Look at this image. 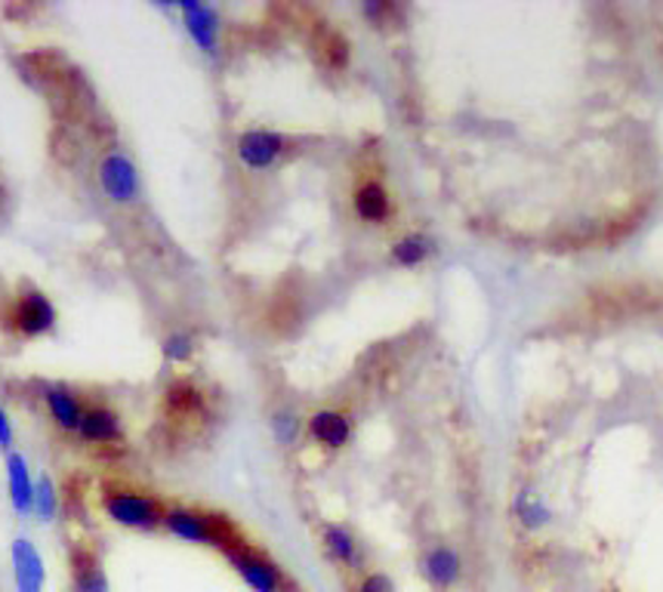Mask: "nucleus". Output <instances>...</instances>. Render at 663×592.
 <instances>
[{"label": "nucleus", "instance_id": "f257e3e1", "mask_svg": "<svg viewBox=\"0 0 663 592\" xmlns=\"http://www.w3.org/2000/svg\"><path fill=\"white\" fill-rule=\"evenodd\" d=\"M164 531H167L170 537H176V541L220 549L223 556H226L232 546L241 543L235 524L228 522L226 516L201 512V509H192V506H167V512H164Z\"/></svg>", "mask_w": 663, "mask_h": 592}, {"label": "nucleus", "instance_id": "f03ea898", "mask_svg": "<svg viewBox=\"0 0 663 592\" xmlns=\"http://www.w3.org/2000/svg\"><path fill=\"white\" fill-rule=\"evenodd\" d=\"M99 506L103 512L121 528L130 531H157L164 528V512L167 506L161 504L157 497L145 494V490H130V488H103L99 494Z\"/></svg>", "mask_w": 663, "mask_h": 592}, {"label": "nucleus", "instance_id": "7ed1b4c3", "mask_svg": "<svg viewBox=\"0 0 663 592\" xmlns=\"http://www.w3.org/2000/svg\"><path fill=\"white\" fill-rule=\"evenodd\" d=\"M291 152H294V140L279 130H265V127L245 130L235 140V157L250 174H265V170L279 167Z\"/></svg>", "mask_w": 663, "mask_h": 592}, {"label": "nucleus", "instance_id": "20e7f679", "mask_svg": "<svg viewBox=\"0 0 663 592\" xmlns=\"http://www.w3.org/2000/svg\"><path fill=\"white\" fill-rule=\"evenodd\" d=\"M226 561L250 592H287V575L257 546L241 541L228 549Z\"/></svg>", "mask_w": 663, "mask_h": 592}, {"label": "nucleus", "instance_id": "39448f33", "mask_svg": "<svg viewBox=\"0 0 663 592\" xmlns=\"http://www.w3.org/2000/svg\"><path fill=\"white\" fill-rule=\"evenodd\" d=\"M99 189L103 194L111 201V204H121V208H130L137 204L142 194V176L137 161L123 152H108V155L99 161Z\"/></svg>", "mask_w": 663, "mask_h": 592}, {"label": "nucleus", "instance_id": "423d86ee", "mask_svg": "<svg viewBox=\"0 0 663 592\" xmlns=\"http://www.w3.org/2000/svg\"><path fill=\"white\" fill-rule=\"evenodd\" d=\"M176 10L182 13L186 35L192 37L194 47L210 59H220V52H223V37H220L223 19H220V10L210 7V3H198V0H179Z\"/></svg>", "mask_w": 663, "mask_h": 592}, {"label": "nucleus", "instance_id": "0eeeda50", "mask_svg": "<svg viewBox=\"0 0 663 592\" xmlns=\"http://www.w3.org/2000/svg\"><path fill=\"white\" fill-rule=\"evenodd\" d=\"M10 561H13V580L19 592H44L47 590V565L37 546L28 537H16L10 546Z\"/></svg>", "mask_w": 663, "mask_h": 592}, {"label": "nucleus", "instance_id": "6e6552de", "mask_svg": "<svg viewBox=\"0 0 663 592\" xmlns=\"http://www.w3.org/2000/svg\"><path fill=\"white\" fill-rule=\"evenodd\" d=\"M13 324L19 333L25 336H40V333H50L56 328V306H52L47 296L28 287L25 294L16 299V309H13Z\"/></svg>", "mask_w": 663, "mask_h": 592}, {"label": "nucleus", "instance_id": "1a4fd4ad", "mask_svg": "<svg viewBox=\"0 0 663 592\" xmlns=\"http://www.w3.org/2000/svg\"><path fill=\"white\" fill-rule=\"evenodd\" d=\"M44 404L50 411L52 423L62 429V433H78L81 429V419H84V401L81 395L66 383H50L44 386Z\"/></svg>", "mask_w": 663, "mask_h": 592}, {"label": "nucleus", "instance_id": "9d476101", "mask_svg": "<svg viewBox=\"0 0 663 592\" xmlns=\"http://www.w3.org/2000/svg\"><path fill=\"white\" fill-rule=\"evenodd\" d=\"M78 436L90 445H118L123 441V419L115 407L108 404H90L81 419Z\"/></svg>", "mask_w": 663, "mask_h": 592}, {"label": "nucleus", "instance_id": "9b49d317", "mask_svg": "<svg viewBox=\"0 0 663 592\" xmlns=\"http://www.w3.org/2000/svg\"><path fill=\"white\" fill-rule=\"evenodd\" d=\"M306 433H309L315 445L340 451L343 445H350L352 419L346 414H340V411L324 407V411H315L312 417L306 419Z\"/></svg>", "mask_w": 663, "mask_h": 592}, {"label": "nucleus", "instance_id": "f8f14e48", "mask_svg": "<svg viewBox=\"0 0 663 592\" xmlns=\"http://www.w3.org/2000/svg\"><path fill=\"white\" fill-rule=\"evenodd\" d=\"M419 568L436 590H451L463 577V558L454 546H433L419 561Z\"/></svg>", "mask_w": 663, "mask_h": 592}, {"label": "nucleus", "instance_id": "ddd939ff", "mask_svg": "<svg viewBox=\"0 0 663 592\" xmlns=\"http://www.w3.org/2000/svg\"><path fill=\"white\" fill-rule=\"evenodd\" d=\"M7 485H10V504L19 516L35 512V478L28 470V460L22 453H7Z\"/></svg>", "mask_w": 663, "mask_h": 592}, {"label": "nucleus", "instance_id": "4468645a", "mask_svg": "<svg viewBox=\"0 0 663 592\" xmlns=\"http://www.w3.org/2000/svg\"><path fill=\"white\" fill-rule=\"evenodd\" d=\"M71 592H111L103 561L90 549H78L71 561Z\"/></svg>", "mask_w": 663, "mask_h": 592}, {"label": "nucleus", "instance_id": "2eb2a0df", "mask_svg": "<svg viewBox=\"0 0 663 592\" xmlns=\"http://www.w3.org/2000/svg\"><path fill=\"white\" fill-rule=\"evenodd\" d=\"M352 208H355L362 223H374V226H380V223H386V220L392 216L389 192H386L377 179H367V182L358 186V192L352 198Z\"/></svg>", "mask_w": 663, "mask_h": 592}, {"label": "nucleus", "instance_id": "dca6fc26", "mask_svg": "<svg viewBox=\"0 0 663 592\" xmlns=\"http://www.w3.org/2000/svg\"><path fill=\"white\" fill-rule=\"evenodd\" d=\"M321 543H324V553H328L331 561L343 565V568H350V571H358V568H362L358 541L352 537L350 528H343V524H324Z\"/></svg>", "mask_w": 663, "mask_h": 592}, {"label": "nucleus", "instance_id": "f3484780", "mask_svg": "<svg viewBox=\"0 0 663 592\" xmlns=\"http://www.w3.org/2000/svg\"><path fill=\"white\" fill-rule=\"evenodd\" d=\"M433 253H436V241H433L429 235H419V232L404 235V238H399V241L392 245V262H395V265H404V269L423 265Z\"/></svg>", "mask_w": 663, "mask_h": 592}, {"label": "nucleus", "instance_id": "a211bd4d", "mask_svg": "<svg viewBox=\"0 0 663 592\" xmlns=\"http://www.w3.org/2000/svg\"><path fill=\"white\" fill-rule=\"evenodd\" d=\"M269 429H272V438L279 441L281 448H294L299 436H303V419L291 407H275L272 417H269Z\"/></svg>", "mask_w": 663, "mask_h": 592}, {"label": "nucleus", "instance_id": "6ab92c4d", "mask_svg": "<svg viewBox=\"0 0 663 592\" xmlns=\"http://www.w3.org/2000/svg\"><path fill=\"white\" fill-rule=\"evenodd\" d=\"M516 516H519V522H522V528H528V531H537V528H543L546 524V519H549V509L531 494V490H522L519 497H516Z\"/></svg>", "mask_w": 663, "mask_h": 592}, {"label": "nucleus", "instance_id": "aec40b11", "mask_svg": "<svg viewBox=\"0 0 663 592\" xmlns=\"http://www.w3.org/2000/svg\"><path fill=\"white\" fill-rule=\"evenodd\" d=\"M35 512L40 522H52L59 516V490L50 475H40L35 482Z\"/></svg>", "mask_w": 663, "mask_h": 592}, {"label": "nucleus", "instance_id": "412c9836", "mask_svg": "<svg viewBox=\"0 0 663 592\" xmlns=\"http://www.w3.org/2000/svg\"><path fill=\"white\" fill-rule=\"evenodd\" d=\"M161 352H164V358H167L170 365H186V362H192L194 355L192 333H182V331L167 333L164 343H161Z\"/></svg>", "mask_w": 663, "mask_h": 592}, {"label": "nucleus", "instance_id": "4be33fe9", "mask_svg": "<svg viewBox=\"0 0 663 592\" xmlns=\"http://www.w3.org/2000/svg\"><path fill=\"white\" fill-rule=\"evenodd\" d=\"M167 407L176 411V414H189L194 407H201V392L194 386L176 380L170 389H167Z\"/></svg>", "mask_w": 663, "mask_h": 592}, {"label": "nucleus", "instance_id": "5701e85b", "mask_svg": "<svg viewBox=\"0 0 663 592\" xmlns=\"http://www.w3.org/2000/svg\"><path fill=\"white\" fill-rule=\"evenodd\" d=\"M355 592H395V583L392 577L383 575V571H370L358 580V590Z\"/></svg>", "mask_w": 663, "mask_h": 592}, {"label": "nucleus", "instance_id": "b1692460", "mask_svg": "<svg viewBox=\"0 0 663 592\" xmlns=\"http://www.w3.org/2000/svg\"><path fill=\"white\" fill-rule=\"evenodd\" d=\"M0 448H3V451L13 448V423H10V417H7L3 407H0Z\"/></svg>", "mask_w": 663, "mask_h": 592}, {"label": "nucleus", "instance_id": "393cba45", "mask_svg": "<svg viewBox=\"0 0 663 592\" xmlns=\"http://www.w3.org/2000/svg\"><path fill=\"white\" fill-rule=\"evenodd\" d=\"M389 10H392L389 3H365V7H362V13H365L370 22H377V25L383 22V16L389 13Z\"/></svg>", "mask_w": 663, "mask_h": 592}]
</instances>
